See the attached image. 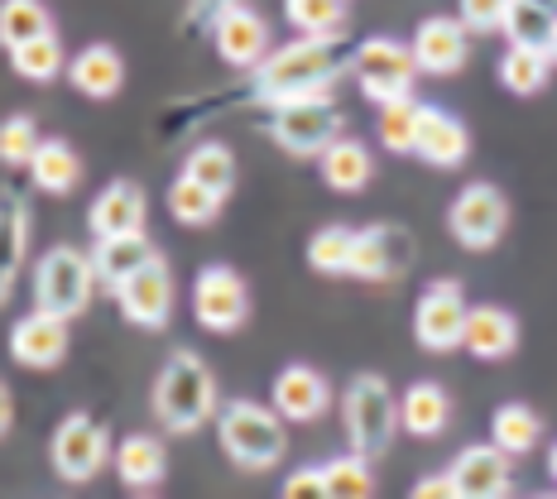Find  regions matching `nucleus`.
I'll list each match as a JSON object with an SVG mask.
<instances>
[{"instance_id":"obj_7","label":"nucleus","mask_w":557,"mask_h":499,"mask_svg":"<svg viewBox=\"0 0 557 499\" xmlns=\"http://www.w3.org/2000/svg\"><path fill=\"white\" fill-rule=\"evenodd\" d=\"M193 317L202 322L207 332L226 336L240 332L250 322V288L231 264H207L202 274L193 278Z\"/></svg>"},{"instance_id":"obj_29","label":"nucleus","mask_w":557,"mask_h":499,"mask_svg":"<svg viewBox=\"0 0 557 499\" xmlns=\"http://www.w3.org/2000/svg\"><path fill=\"white\" fill-rule=\"evenodd\" d=\"M500 34L509 43H529V49H553L557 34V10L539 5V0H509Z\"/></svg>"},{"instance_id":"obj_32","label":"nucleus","mask_w":557,"mask_h":499,"mask_svg":"<svg viewBox=\"0 0 557 499\" xmlns=\"http://www.w3.org/2000/svg\"><path fill=\"white\" fill-rule=\"evenodd\" d=\"M10 63H15V73L25 77V83H53V77L63 73V43H58L53 29L34 34L20 49H10Z\"/></svg>"},{"instance_id":"obj_15","label":"nucleus","mask_w":557,"mask_h":499,"mask_svg":"<svg viewBox=\"0 0 557 499\" xmlns=\"http://www.w3.org/2000/svg\"><path fill=\"white\" fill-rule=\"evenodd\" d=\"M67 322L63 312H49V308H34L25 317L10 327V355L15 365H29V370H53L67 361Z\"/></svg>"},{"instance_id":"obj_6","label":"nucleus","mask_w":557,"mask_h":499,"mask_svg":"<svg viewBox=\"0 0 557 499\" xmlns=\"http://www.w3.org/2000/svg\"><path fill=\"white\" fill-rule=\"evenodd\" d=\"M97 284H101L97 260L77 246H53L34 264V303L49 312H63V317H83Z\"/></svg>"},{"instance_id":"obj_30","label":"nucleus","mask_w":557,"mask_h":499,"mask_svg":"<svg viewBox=\"0 0 557 499\" xmlns=\"http://www.w3.org/2000/svg\"><path fill=\"white\" fill-rule=\"evenodd\" d=\"M543 437V417L529 403H500L491 417V442H500L509 457H529Z\"/></svg>"},{"instance_id":"obj_8","label":"nucleus","mask_w":557,"mask_h":499,"mask_svg":"<svg viewBox=\"0 0 557 499\" xmlns=\"http://www.w3.org/2000/svg\"><path fill=\"white\" fill-rule=\"evenodd\" d=\"M418 58L413 49L394 39H366L356 49V77H361V91L366 101L385 107V101H399V97H413V83H418Z\"/></svg>"},{"instance_id":"obj_34","label":"nucleus","mask_w":557,"mask_h":499,"mask_svg":"<svg viewBox=\"0 0 557 499\" xmlns=\"http://www.w3.org/2000/svg\"><path fill=\"white\" fill-rule=\"evenodd\" d=\"M49 29H53V15L44 0H5V5H0V43H5V53L20 49L34 34H49Z\"/></svg>"},{"instance_id":"obj_37","label":"nucleus","mask_w":557,"mask_h":499,"mask_svg":"<svg viewBox=\"0 0 557 499\" xmlns=\"http://www.w3.org/2000/svg\"><path fill=\"white\" fill-rule=\"evenodd\" d=\"M183 173H193V178H202L212 192L231 197V188H236V154H231L226 145H216V139H207V145H197L188 154V169Z\"/></svg>"},{"instance_id":"obj_21","label":"nucleus","mask_w":557,"mask_h":499,"mask_svg":"<svg viewBox=\"0 0 557 499\" xmlns=\"http://www.w3.org/2000/svg\"><path fill=\"white\" fill-rule=\"evenodd\" d=\"M115 475H121L125 490L135 495H149L164 485V471H169V451L154 433H131L121 447H115Z\"/></svg>"},{"instance_id":"obj_39","label":"nucleus","mask_w":557,"mask_h":499,"mask_svg":"<svg viewBox=\"0 0 557 499\" xmlns=\"http://www.w3.org/2000/svg\"><path fill=\"white\" fill-rule=\"evenodd\" d=\"M322 471H327V490L336 499H366V495H375V471H370V461L361 457V451H351V457H336Z\"/></svg>"},{"instance_id":"obj_5","label":"nucleus","mask_w":557,"mask_h":499,"mask_svg":"<svg viewBox=\"0 0 557 499\" xmlns=\"http://www.w3.org/2000/svg\"><path fill=\"white\" fill-rule=\"evenodd\" d=\"M270 139L294 159H322L342 139L346 115L332 107V97H304V101H278L270 107Z\"/></svg>"},{"instance_id":"obj_46","label":"nucleus","mask_w":557,"mask_h":499,"mask_svg":"<svg viewBox=\"0 0 557 499\" xmlns=\"http://www.w3.org/2000/svg\"><path fill=\"white\" fill-rule=\"evenodd\" d=\"M548 53H553V63H557V34H553V49Z\"/></svg>"},{"instance_id":"obj_33","label":"nucleus","mask_w":557,"mask_h":499,"mask_svg":"<svg viewBox=\"0 0 557 499\" xmlns=\"http://www.w3.org/2000/svg\"><path fill=\"white\" fill-rule=\"evenodd\" d=\"M351 254H356V230L351 226H322L308 240V264L327 278L351 274Z\"/></svg>"},{"instance_id":"obj_45","label":"nucleus","mask_w":557,"mask_h":499,"mask_svg":"<svg viewBox=\"0 0 557 499\" xmlns=\"http://www.w3.org/2000/svg\"><path fill=\"white\" fill-rule=\"evenodd\" d=\"M548 471H553V481H557V442H553V451H548Z\"/></svg>"},{"instance_id":"obj_12","label":"nucleus","mask_w":557,"mask_h":499,"mask_svg":"<svg viewBox=\"0 0 557 499\" xmlns=\"http://www.w3.org/2000/svg\"><path fill=\"white\" fill-rule=\"evenodd\" d=\"M115 303H121V317L135 322V327H145V332L169 327V317H173V274H169L164 254H154L145 270L125 278V284L115 288Z\"/></svg>"},{"instance_id":"obj_24","label":"nucleus","mask_w":557,"mask_h":499,"mask_svg":"<svg viewBox=\"0 0 557 499\" xmlns=\"http://www.w3.org/2000/svg\"><path fill=\"white\" fill-rule=\"evenodd\" d=\"M154 246H149V236L145 230H131V236H101L97 240V250H91V260H97V274H101V284L111 288H121L131 274H139L149 260H154Z\"/></svg>"},{"instance_id":"obj_2","label":"nucleus","mask_w":557,"mask_h":499,"mask_svg":"<svg viewBox=\"0 0 557 499\" xmlns=\"http://www.w3.org/2000/svg\"><path fill=\"white\" fill-rule=\"evenodd\" d=\"M154 417L169 433H197L216 417V375L197 351H173L154 379Z\"/></svg>"},{"instance_id":"obj_22","label":"nucleus","mask_w":557,"mask_h":499,"mask_svg":"<svg viewBox=\"0 0 557 499\" xmlns=\"http://www.w3.org/2000/svg\"><path fill=\"white\" fill-rule=\"evenodd\" d=\"M67 83L91 101H107L125 87V58L115 53L111 43H87V49L73 53V63H67Z\"/></svg>"},{"instance_id":"obj_38","label":"nucleus","mask_w":557,"mask_h":499,"mask_svg":"<svg viewBox=\"0 0 557 499\" xmlns=\"http://www.w3.org/2000/svg\"><path fill=\"white\" fill-rule=\"evenodd\" d=\"M5 236H10V246H5V294H10L20 264H25V254H29V202L15 188L5 192Z\"/></svg>"},{"instance_id":"obj_13","label":"nucleus","mask_w":557,"mask_h":499,"mask_svg":"<svg viewBox=\"0 0 557 499\" xmlns=\"http://www.w3.org/2000/svg\"><path fill=\"white\" fill-rule=\"evenodd\" d=\"M413 264V236L404 226H370L356 230V254H351V278H366V284H394L404 278Z\"/></svg>"},{"instance_id":"obj_20","label":"nucleus","mask_w":557,"mask_h":499,"mask_svg":"<svg viewBox=\"0 0 557 499\" xmlns=\"http://www.w3.org/2000/svg\"><path fill=\"white\" fill-rule=\"evenodd\" d=\"M413 154L423 159V164H433V169H457V164H467V154H471V135H467V125H461L451 111L423 107Z\"/></svg>"},{"instance_id":"obj_35","label":"nucleus","mask_w":557,"mask_h":499,"mask_svg":"<svg viewBox=\"0 0 557 499\" xmlns=\"http://www.w3.org/2000/svg\"><path fill=\"white\" fill-rule=\"evenodd\" d=\"M284 15L308 39H336L346 25V0H284Z\"/></svg>"},{"instance_id":"obj_19","label":"nucleus","mask_w":557,"mask_h":499,"mask_svg":"<svg viewBox=\"0 0 557 499\" xmlns=\"http://www.w3.org/2000/svg\"><path fill=\"white\" fill-rule=\"evenodd\" d=\"M145 216H149V202H145V188H135L131 178H115L111 188L97 192V202L87 207V226L91 236H131V230H145Z\"/></svg>"},{"instance_id":"obj_17","label":"nucleus","mask_w":557,"mask_h":499,"mask_svg":"<svg viewBox=\"0 0 557 499\" xmlns=\"http://www.w3.org/2000/svg\"><path fill=\"white\" fill-rule=\"evenodd\" d=\"M274 409L284 413L288 423H318V417L332 409L327 375L312 365H284L274 379Z\"/></svg>"},{"instance_id":"obj_42","label":"nucleus","mask_w":557,"mask_h":499,"mask_svg":"<svg viewBox=\"0 0 557 499\" xmlns=\"http://www.w3.org/2000/svg\"><path fill=\"white\" fill-rule=\"evenodd\" d=\"M284 495L288 499H327V471L322 466H298L294 475L284 481Z\"/></svg>"},{"instance_id":"obj_26","label":"nucleus","mask_w":557,"mask_h":499,"mask_svg":"<svg viewBox=\"0 0 557 499\" xmlns=\"http://www.w3.org/2000/svg\"><path fill=\"white\" fill-rule=\"evenodd\" d=\"M322 169V183H327L332 192H361L370 178H375V154L361 145V139H336L327 154L318 159Z\"/></svg>"},{"instance_id":"obj_40","label":"nucleus","mask_w":557,"mask_h":499,"mask_svg":"<svg viewBox=\"0 0 557 499\" xmlns=\"http://www.w3.org/2000/svg\"><path fill=\"white\" fill-rule=\"evenodd\" d=\"M39 145H44V135H39V125H34V115H25V111L5 115V125H0V159H5L10 169H20V164L29 169Z\"/></svg>"},{"instance_id":"obj_25","label":"nucleus","mask_w":557,"mask_h":499,"mask_svg":"<svg viewBox=\"0 0 557 499\" xmlns=\"http://www.w3.org/2000/svg\"><path fill=\"white\" fill-rule=\"evenodd\" d=\"M399 417L409 437H443L451 423V399L437 379H418V385L399 399Z\"/></svg>"},{"instance_id":"obj_47","label":"nucleus","mask_w":557,"mask_h":499,"mask_svg":"<svg viewBox=\"0 0 557 499\" xmlns=\"http://www.w3.org/2000/svg\"><path fill=\"white\" fill-rule=\"evenodd\" d=\"M539 5H548V10H557V0H539Z\"/></svg>"},{"instance_id":"obj_18","label":"nucleus","mask_w":557,"mask_h":499,"mask_svg":"<svg viewBox=\"0 0 557 499\" xmlns=\"http://www.w3.org/2000/svg\"><path fill=\"white\" fill-rule=\"evenodd\" d=\"M451 481H457V499L509 495V451L500 442L467 447L457 461H451Z\"/></svg>"},{"instance_id":"obj_3","label":"nucleus","mask_w":557,"mask_h":499,"mask_svg":"<svg viewBox=\"0 0 557 499\" xmlns=\"http://www.w3.org/2000/svg\"><path fill=\"white\" fill-rule=\"evenodd\" d=\"M284 423L288 417L278 413L274 403L264 409V403H255V399H231V403H222V413H216L222 447L240 471H274L278 461H284V451H288Z\"/></svg>"},{"instance_id":"obj_28","label":"nucleus","mask_w":557,"mask_h":499,"mask_svg":"<svg viewBox=\"0 0 557 499\" xmlns=\"http://www.w3.org/2000/svg\"><path fill=\"white\" fill-rule=\"evenodd\" d=\"M553 53L548 49H529V43H509L500 53V83L505 91H515V97H533V91L548 87L553 77Z\"/></svg>"},{"instance_id":"obj_23","label":"nucleus","mask_w":557,"mask_h":499,"mask_svg":"<svg viewBox=\"0 0 557 499\" xmlns=\"http://www.w3.org/2000/svg\"><path fill=\"white\" fill-rule=\"evenodd\" d=\"M461 346L475 355V361H505V355H515L519 346V322L515 312L505 308H471L467 312V336H461Z\"/></svg>"},{"instance_id":"obj_27","label":"nucleus","mask_w":557,"mask_h":499,"mask_svg":"<svg viewBox=\"0 0 557 499\" xmlns=\"http://www.w3.org/2000/svg\"><path fill=\"white\" fill-rule=\"evenodd\" d=\"M29 178H34V188L67 197L83 183V159H77V149L67 145V139H44L29 159Z\"/></svg>"},{"instance_id":"obj_14","label":"nucleus","mask_w":557,"mask_h":499,"mask_svg":"<svg viewBox=\"0 0 557 499\" xmlns=\"http://www.w3.org/2000/svg\"><path fill=\"white\" fill-rule=\"evenodd\" d=\"M212 43H216V58L231 67H260L270 58V25L264 15H255L250 5H226L212 15Z\"/></svg>"},{"instance_id":"obj_44","label":"nucleus","mask_w":557,"mask_h":499,"mask_svg":"<svg viewBox=\"0 0 557 499\" xmlns=\"http://www.w3.org/2000/svg\"><path fill=\"white\" fill-rule=\"evenodd\" d=\"M226 5H236V0H197V10H212V15L216 10H226Z\"/></svg>"},{"instance_id":"obj_31","label":"nucleus","mask_w":557,"mask_h":499,"mask_svg":"<svg viewBox=\"0 0 557 499\" xmlns=\"http://www.w3.org/2000/svg\"><path fill=\"white\" fill-rule=\"evenodd\" d=\"M222 202L226 197L212 192L202 178H193V173H183V178L169 188V212H173V222H183V226H207L216 212H222Z\"/></svg>"},{"instance_id":"obj_41","label":"nucleus","mask_w":557,"mask_h":499,"mask_svg":"<svg viewBox=\"0 0 557 499\" xmlns=\"http://www.w3.org/2000/svg\"><path fill=\"white\" fill-rule=\"evenodd\" d=\"M509 0H461V20H467L471 34H491L505 25Z\"/></svg>"},{"instance_id":"obj_9","label":"nucleus","mask_w":557,"mask_h":499,"mask_svg":"<svg viewBox=\"0 0 557 499\" xmlns=\"http://www.w3.org/2000/svg\"><path fill=\"white\" fill-rule=\"evenodd\" d=\"M447 226H451V240L467 250H491L500 246L505 226H509V202L495 183H471V188L457 192L447 212Z\"/></svg>"},{"instance_id":"obj_11","label":"nucleus","mask_w":557,"mask_h":499,"mask_svg":"<svg viewBox=\"0 0 557 499\" xmlns=\"http://www.w3.org/2000/svg\"><path fill=\"white\" fill-rule=\"evenodd\" d=\"M49 457H53V471L63 475L67 485H83V481H91V475H101V466H107L111 437L101 433L87 413H67L63 423H58L53 442H49Z\"/></svg>"},{"instance_id":"obj_1","label":"nucleus","mask_w":557,"mask_h":499,"mask_svg":"<svg viewBox=\"0 0 557 499\" xmlns=\"http://www.w3.org/2000/svg\"><path fill=\"white\" fill-rule=\"evenodd\" d=\"M346 73L342 53L332 39H294L274 49L255 73V97L278 107V101H304V97H332L336 77Z\"/></svg>"},{"instance_id":"obj_16","label":"nucleus","mask_w":557,"mask_h":499,"mask_svg":"<svg viewBox=\"0 0 557 499\" xmlns=\"http://www.w3.org/2000/svg\"><path fill=\"white\" fill-rule=\"evenodd\" d=\"M467 53H471V34H467V20H451V15H428L413 34V58L423 73L433 77H451L467 67Z\"/></svg>"},{"instance_id":"obj_43","label":"nucleus","mask_w":557,"mask_h":499,"mask_svg":"<svg viewBox=\"0 0 557 499\" xmlns=\"http://www.w3.org/2000/svg\"><path fill=\"white\" fill-rule=\"evenodd\" d=\"M413 495H418V499H447V495H457V481H451V471L423 475V481L413 485Z\"/></svg>"},{"instance_id":"obj_4","label":"nucleus","mask_w":557,"mask_h":499,"mask_svg":"<svg viewBox=\"0 0 557 499\" xmlns=\"http://www.w3.org/2000/svg\"><path fill=\"white\" fill-rule=\"evenodd\" d=\"M342 423H346V442L361 457H385L399 437L404 417H399V399L385 385V375H356L342 394Z\"/></svg>"},{"instance_id":"obj_10","label":"nucleus","mask_w":557,"mask_h":499,"mask_svg":"<svg viewBox=\"0 0 557 499\" xmlns=\"http://www.w3.org/2000/svg\"><path fill=\"white\" fill-rule=\"evenodd\" d=\"M467 312L471 308L461 303L457 278H433L413 308V336L423 341V351H457L467 336Z\"/></svg>"},{"instance_id":"obj_36","label":"nucleus","mask_w":557,"mask_h":499,"mask_svg":"<svg viewBox=\"0 0 557 499\" xmlns=\"http://www.w3.org/2000/svg\"><path fill=\"white\" fill-rule=\"evenodd\" d=\"M418 121H423V101H413V97L385 101L380 107V145L394 149V154H413Z\"/></svg>"}]
</instances>
